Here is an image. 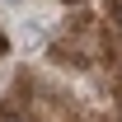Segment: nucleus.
Listing matches in <instances>:
<instances>
[{
  "instance_id": "1",
  "label": "nucleus",
  "mask_w": 122,
  "mask_h": 122,
  "mask_svg": "<svg viewBox=\"0 0 122 122\" xmlns=\"http://www.w3.org/2000/svg\"><path fill=\"white\" fill-rule=\"evenodd\" d=\"M117 28H122V0H117Z\"/></svg>"
},
{
  "instance_id": "2",
  "label": "nucleus",
  "mask_w": 122,
  "mask_h": 122,
  "mask_svg": "<svg viewBox=\"0 0 122 122\" xmlns=\"http://www.w3.org/2000/svg\"><path fill=\"white\" fill-rule=\"evenodd\" d=\"M0 122H24V117H0Z\"/></svg>"
},
{
  "instance_id": "3",
  "label": "nucleus",
  "mask_w": 122,
  "mask_h": 122,
  "mask_svg": "<svg viewBox=\"0 0 122 122\" xmlns=\"http://www.w3.org/2000/svg\"><path fill=\"white\" fill-rule=\"evenodd\" d=\"M5 5H19V0H5Z\"/></svg>"
}]
</instances>
